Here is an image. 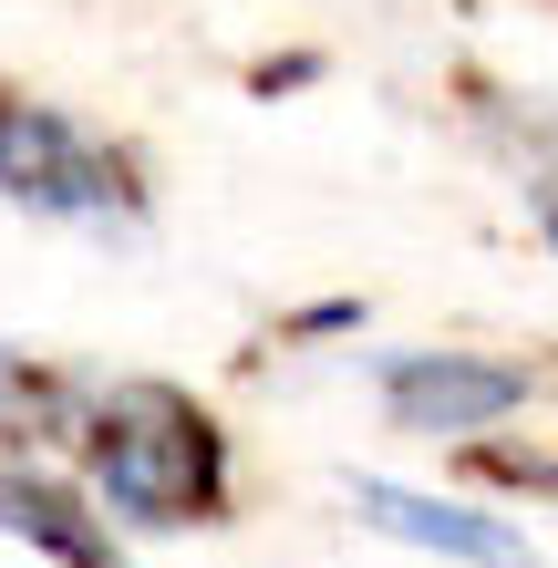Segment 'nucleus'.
<instances>
[{"label":"nucleus","mask_w":558,"mask_h":568,"mask_svg":"<svg viewBox=\"0 0 558 568\" xmlns=\"http://www.w3.org/2000/svg\"><path fill=\"white\" fill-rule=\"evenodd\" d=\"M83 496L104 507L124 548H186L239 527L248 507V455L217 393H196L176 373H104L73 445Z\"/></svg>","instance_id":"f257e3e1"},{"label":"nucleus","mask_w":558,"mask_h":568,"mask_svg":"<svg viewBox=\"0 0 558 568\" xmlns=\"http://www.w3.org/2000/svg\"><path fill=\"white\" fill-rule=\"evenodd\" d=\"M155 165L124 124L62 104L42 83H0V217L73 248H145L155 239Z\"/></svg>","instance_id":"f03ea898"},{"label":"nucleus","mask_w":558,"mask_h":568,"mask_svg":"<svg viewBox=\"0 0 558 568\" xmlns=\"http://www.w3.org/2000/svg\"><path fill=\"white\" fill-rule=\"evenodd\" d=\"M363 414L414 455H476L497 445L507 424H528L558 404V352H528V342H455V331H414V342H373L342 362Z\"/></svg>","instance_id":"7ed1b4c3"},{"label":"nucleus","mask_w":558,"mask_h":568,"mask_svg":"<svg viewBox=\"0 0 558 568\" xmlns=\"http://www.w3.org/2000/svg\"><path fill=\"white\" fill-rule=\"evenodd\" d=\"M342 517L363 527V538L404 548L424 568H558L538 548V527L497 507V496H476L466 476H404V465H342Z\"/></svg>","instance_id":"20e7f679"},{"label":"nucleus","mask_w":558,"mask_h":568,"mask_svg":"<svg viewBox=\"0 0 558 568\" xmlns=\"http://www.w3.org/2000/svg\"><path fill=\"white\" fill-rule=\"evenodd\" d=\"M0 548L31 568H135V548L104 527L83 476L42 455H0Z\"/></svg>","instance_id":"39448f33"},{"label":"nucleus","mask_w":558,"mask_h":568,"mask_svg":"<svg viewBox=\"0 0 558 568\" xmlns=\"http://www.w3.org/2000/svg\"><path fill=\"white\" fill-rule=\"evenodd\" d=\"M93 383H104V362H73V352H42V342H0V455L73 465Z\"/></svg>","instance_id":"423d86ee"},{"label":"nucleus","mask_w":558,"mask_h":568,"mask_svg":"<svg viewBox=\"0 0 558 568\" xmlns=\"http://www.w3.org/2000/svg\"><path fill=\"white\" fill-rule=\"evenodd\" d=\"M455 135L517 186V207H528V196H558V93L497 83V73H455Z\"/></svg>","instance_id":"0eeeda50"},{"label":"nucleus","mask_w":558,"mask_h":568,"mask_svg":"<svg viewBox=\"0 0 558 568\" xmlns=\"http://www.w3.org/2000/svg\"><path fill=\"white\" fill-rule=\"evenodd\" d=\"M445 476H466L476 496H497V507H517V517H558V404L528 414V424H507L497 445L455 455Z\"/></svg>","instance_id":"6e6552de"},{"label":"nucleus","mask_w":558,"mask_h":568,"mask_svg":"<svg viewBox=\"0 0 558 568\" xmlns=\"http://www.w3.org/2000/svg\"><path fill=\"white\" fill-rule=\"evenodd\" d=\"M363 342H373V300L363 290H321V300H290L258 352H280V362H352Z\"/></svg>","instance_id":"1a4fd4ad"},{"label":"nucleus","mask_w":558,"mask_h":568,"mask_svg":"<svg viewBox=\"0 0 558 568\" xmlns=\"http://www.w3.org/2000/svg\"><path fill=\"white\" fill-rule=\"evenodd\" d=\"M311 73H321V62H311V52H290V62H258L248 83H258V93H290V83H311Z\"/></svg>","instance_id":"9d476101"},{"label":"nucleus","mask_w":558,"mask_h":568,"mask_svg":"<svg viewBox=\"0 0 558 568\" xmlns=\"http://www.w3.org/2000/svg\"><path fill=\"white\" fill-rule=\"evenodd\" d=\"M528 239H538V258L558 270V196H528Z\"/></svg>","instance_id":"9b49d317"}]
</instances>
